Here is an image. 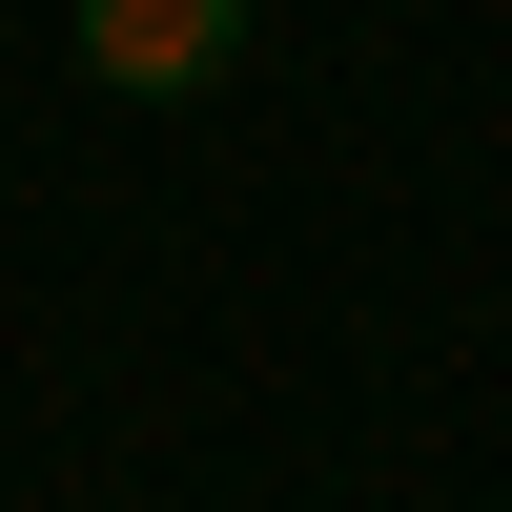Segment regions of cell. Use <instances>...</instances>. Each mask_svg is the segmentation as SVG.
Instances as JSON below:
<instances>
[{
	"instance_id": "6da1fadb",
	"label": "cell",
	"mask_w": 512,
	"mask_h": 512,
	"mask_svg": "<svg viewBox=\"0 0 512 512\" xmlns=\"http://www.w3.org/2000/svg\"><path fill=\"white\" fill-rule=\"evenodd\" d=\"M246 62V0H82V82L103 103H205Z\"/></svg>"
}]
</instances>
